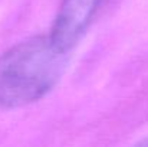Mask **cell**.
Segmentation results:
<instances>
[{
    "mask_svg": "<svg viewBox=\"0 0 148 147\" xmlns=\"http://www.w3.org/2000/svg\"><path fill=\"white\" fill-rule=\"evenodd\" d=\"M68 63V52L49 35H39L0 55V111L19 108L43 98L59 82Z\"/></svg>",
    "mask_w": 148,
    "mask_h": 147,
    "instance_id": "1",
    "label": "cell"
},
{
    "mask_svg": "<svg viewBox=\"0 0 148 147\" xmlns=\"http://www.w3.org/2000/svg\"><path fill=\"white\" fill-rule=\"evenodd\" d=\"M101 3L102 0H62L49 33L52 42L69 52L89 28Z\"/></svg>",
    "mask_w": 148,
    "mask_h": 147,
    "instance_id": "2",
    "label": "cell"
},
{
    "mask_svg": "<svg viewBox=\"0 0 148 147\" xmlns=\"http://www.w3.org/2000/svg\"><path fill=\"white\" fill-rule=\"evenodd\" d=\"M138 144H141V146H148V137H145V139H143Z\"/></svg>",
    "mask_w": 148,
    "mask_h": 147,
    "instance_id": "3",
    "label": "cell"
}]
</instances>
